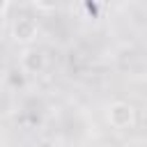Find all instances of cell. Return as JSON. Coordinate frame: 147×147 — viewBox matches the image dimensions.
I'll return each instance as SVG.
<instances>
[{"label":"cell","mask_w":147,"mask_h":147,"mask_svg":"<svg viewBox=\"0 0 147 147\" xmlns=\"http://www.w3.org/2000/svg\"><path fill=\"white\" fill-rule=\"evenodd\" d=\"M106 119L113 129L124 131L136 124V108L129 101H113L106 106Z\"/></svg>","instance_id":"cell-1"},{"label":"cell","mask_w":147,"mask_h":147,"mask_svg":"<svg viewBox=\"0 0 147 147\" xmlns=\"http://www.w3.org/2000/svg\"><path fill=\"white\" fill-rule=\"evenodd\" d=\"M37 32H39V23H37L34 16L23 14V16H18V18L11 23V37H14L18 44H23V46L32 44V41L37 39Z\"/></svg>","instance_id":"cell-2"},{"label":"cell","mask_w":147,"mask_h":147,"mask_svg":"<svg viewBox=\"0 0 147 147\" xmlns=\"http://www.w3.org/2000/svg\"><path fill=\"white\" fill-rule=\"evenodd\" d=\"M21 67L28 74H41L46 67V55L39 48H25L21 55Z\"/></svg>","instance_id":"cell-3"},{"label":"cell","mask_w":147,"mask_h":147,"mask_svg":"<svg viewBox=\"0 0 147 147\" xmlns=\"http://www.w3.org/2000/svg\"><path fill=\"white\" fill-rule=\"evenodd\" d=\"M5 9H9V5H7V2H0V14H2Z\"/></svg>","instance_id":"cell-4"}]
</instances>
